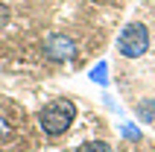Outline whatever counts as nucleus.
Here are the masks:
<instances>
[{"instance_id": "nucleus-8", "label": "nucleus", "mask_w": 155, "mask_h": 152, "mask_svg": "<svg viewBox=\"0 0 155 152\" xmlns=\"http://www.w3.org/2000/svg\"><path fill=\"white\" fill-rule=\"evenodd\" d=\"M9 21V9H6V3H0V26Z\"/></svg>"}, {"instance_id": "nucleus-7", "label": "nucleus", "mask_w": 155, "mask_h": 152, "mask_svg": "<svg viewBox=\"0 0 155 152\" xmlns=\"http://www.w3.org/2000/svg\"><path fill=\"white\" fill-rule=\"evenodd\" d=\"M138 114L143 120H147V123H152V114H155V102L149 100V102H143V105H138Z\"/></svg>"}, {"instance_id": "nucleus-3", "label": "nucleus", "mask_w": 155, "mask_h": 152, "mask_svg": "<svg viewBox=\"0 0 155 152\" xmlns=\"http://www.w3.org/2000/svg\"><path fill=\"white\" fill-rule=\"evenodd\" d=\"M44 56L50 61H70L73 56H76V41L70 38V35H64V32H53V35H47V41H44Z\"/></svg>"}, {"instance_id": "nucleus-1", "label": "nucleus", "mask_w": 155, "mask_h": 152, "mask_svg": "<svg viewBox=\"0 0 155 152\" xmlns=\"http://www.w3.org/2000/svg\"><path fill=\"white\" fill-rule=\"evenodd\" d=\"M73 120H76V105H73V100H68V97L50 100L38 111V129H41L47 137H61L64 132H70Z\"/></svg>"}, {"instance_id": "nucleus-4", "label": "nucleus", "mask_w": 155, "mask_h": 152, "mask_svg": "<svg viewBox=\"0 0 155 152\" xmlns=\"http://www.w3.org/2000/svg\"><path fill=\"white\" fill-rule=\"evenodd\" d=\"M88 79H91L94 85H100V88H108V82H111V76H108V61L100 59L94 68L88 70Z\"/></svg>"}, {"instance_id": "nucleus-6", "label": "nucleus", "mask_w": 155, "mask_h": 152, "mask_svg": "<svg viewBox=\"0 0 155 152\" xmlns=\"http://www.w3.org/2000/svg\"><path fill=\"white\" fill-rule=\"evenodd\" d=\"M117 129H120V135L126 137V140H140V129L135 126V123H129V120H123Z\"/></svg>"}, {"instance_id": "nucleus-5", "label": "nucleus", "mask_w": 155, "mask_h": 152, "mask_svg": "<svg viewBox=\"0 0 155 152\" xmlns=\"http://www.w3.org/2000/svg\"><path fill=\"white\" fill-rule=\"evenodd\" d=\"M76 152H114L111 144H105V140H85V144H79Z\"/></svg>"}, {"instance_id": "nucleus-2", "label": "nucleus", "mask_w": 155, "mask_h": 152, "mask_svg": "<svg viewBox=\"0 0 155 152\" xmlns=\"http://www.w3.org/2000/svg\"><path fill=\"white\" fill-rule=\"evenodd\" d=\"M149 44H152L149 29H147V24H140V21L126 24L120 29V35H117V53H120L123 59H140V56H147Z\"/></svg>"}]
</instances>
